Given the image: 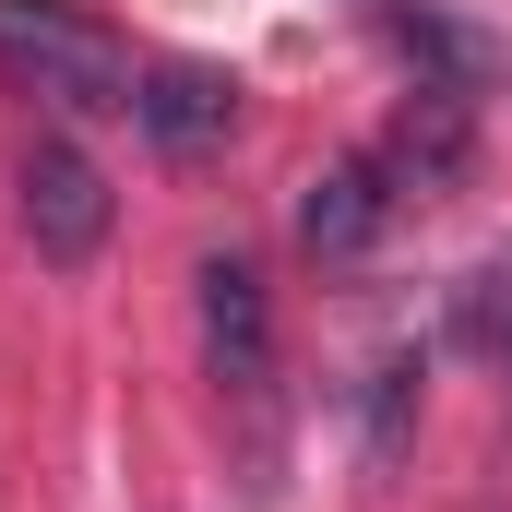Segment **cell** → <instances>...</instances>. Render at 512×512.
I'll list each match as a JSON object with an SVG mask.
<instances>
[{
	"instance_id": "cell-4",
	"label": "cell",
	"mask_w": 512,
	"mask_h": 512,
	"mask_svg": "<svg viewBox=\"0 0 512 512\" xmlns=\"http://www.w3.org/2000/svg\"><path fill=\"white\" fill-rule=\"evenodd\" d=\"M24 239H36L48 262H84L96 239H108V179H96V155L60 143V131L24 155Z\"/></svg>"
},
{
	"instance_id": "cell-3",
	"label": "cell",
	"mask_w": 512,
	"mask_h": 512,
	"mask_svg": "<svg viewBox=\"0 0 512 512\" xmlns=\"http://www.w3.org/2000/svg\"><path fill=\"white\" fill-rule=\"evenodd\" d=\"M393 203H405V191L382 179V155L310 167V191H298V251H310V262H370L382 227H393Z\"/></svg>"
},
{
	"instance_id": "cell-7",
	"label": "cell",
	"mask_w": 512,
	"mask_h": 512,
	"mask_svg": "<svg viewBox=\"0 0 512 512\" xmlns=\"http://www.w3.org/2000/svg\"><path fill=\"white\" fill-rule=\"evenodd\" d=\"M393 36H405V60H417V84H453V96H477L501 60H489V36H465L453 12H429V0H405L393 12Z\"/></svg>"
},
{
	"instance_id": "cell-9",
	"label": "cell",
	"mask_w": 512,
	"mask_h": 512,
	"mask_svg": "<svg viewBox=\"0 0 512 512\" xmlns=\"http://www.w3.org/2000/svg\"><path fill=\"white\" fill-rule=\"evenodd\" d=\"M405 417H417V358H382V370H370V453H405Z\"/></svg>"
},
{
	"instance_id": "cell-5",
	"label": "cell",
	"mask_w": 512,
	"mask_h": 512,
	"mask_svg": "<svg viewBox=\"0 0 512 512\" xmlns=\"http://www.w3.org/2000/svg\"><path fill=\"white\" fill-rule=\"evenodd\" d=\"M131 120L155 131V155H215L239 131V72H215V60H143Z\"/></svg>"
},
{
	"instance_id": "cell-8",
	"label": "cell",
	"mask_w": 512,
	"mask_h": 512,
	"mask_svg": "<svg viewBox=\"0 0 512 512\" xmlns=\"http://www.w3.org/2000/svg\"><path fill=\"white\" fill-rule=\"evenodd\" d=\"M453 322H465V346L512 382V262H477V274L453 286Z\"/></svg>"
},
{
	"instance_id": "cell-2",
	"label": "cell",
	"mask_w": 512,
	"mask_h": 512,
	"mask_svg": "<svg viewBox=\"0 0 512 512\" xmlns=\"http://www.w3.org/2000/svg\"><path fill=\"white\" fill-rule=\"evenodd\" d=\"M191 310H203V358H215L227 393L274 382V298H262V274L239 251H203V262H191Z\"/></svg>"
},
{
	"instance_id": "cell-6",
	"label": "cell",
	"mask_w": 512,
	"mask_h": 512,
	"mask_svg": "<svg viewBox=\"0 0 512 512\" xmlns=\"http://www.w3.org/2000/svg\"><path fill=\"white\" fill-rule=\"evenodd\" d=\"M477 167V96H453V84H417L382 131V179L393 191H453Z\"/></svg>"
},
{
	"instance_id": "cell-1",
	"label": "cell",
	"mask_w": 512,
	"mask_h": 512,
	"mask_svg": "<svg viewBox=\"0 0 512 512\" xmlns=\"http://www.w3.org/2000/svg\"><path fill=\"white\" fill-rule=\"evenodd\" d=\"M0 60H12L60 120H131V96H143L131 48L96 12H72V0H0Z\"/></svg>"
}]
</instances>
